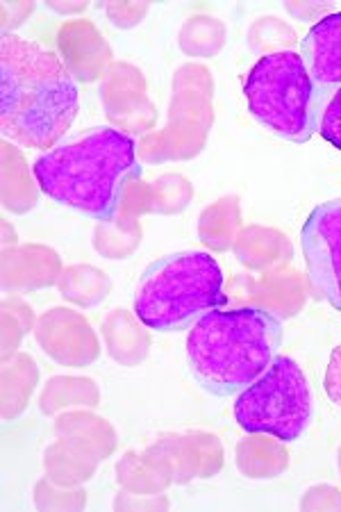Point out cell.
<instances>
[{
  "mask_svg": "<svg viewBox=\"0 0 341 512\" xmlns=\"http://www.w3.org/2000/svg\"><path fill=\"white\" fill-rule=\"evenodd\" d=\"M80 110L76 80L48 48L16 35L0 39V128L23 148H55Z\"/></svg>",
  "mask_w": 341,
  "mask_h": 512,
  "instance_id": "1",
  "label": "cell"
},
{
  "mask_svg": "<svg viewBox=\"0 0 341 512\" xmlns=\"http://www.w3.org/2000/svg\"><path fill=\"white\" fill-rule=\"evenodd\" d=\"M37 185L64 208L112 221L123 189L137 178L135 139L114 128H94L46 151L32 167Z\"/></svg>",
  "mask_w": 341,
  "mask_h": 512,
  "instance_id": "2",
  "label": "cell"
},
{
  "mask_svg": "<svg viewBox=\"0 0 341 512\" xmlns=\"http://www.w3.org/2000/svg\"><path fill=\"white\" fill-rule=\"evenodd\" d=\"M282 344V324L257 308L212 310L196 321L187 337V365L205 392L221 399L257 381Z\"/></svg>",
  "mask_w": 341,
  "mask_h": 512,
  "instance_id": "3",
  "label": "cell"
},
{
  "mask_svg": "<svg viewBox=\"0 0 341 512\" xmlns=\"http://www.w3.org/2000/svg\"><path fill=\"white\" fill-rule=\"evenodd\" d=\"M226 301L221 264L210 253L185 251L166 255L144 271L135 292V315L157 333H176Z\"/></svg>",
  "mask_w": 341,
  "mask_h": 512,
  "instance_id": "4",
  "label": "cell"
},
{
  "mask_svg": "<svg viewBox=\"0 0 341 512\" xmlns=\"http://www.w3.org/2000/svg\"><path fill=\"white\" fill-rule=\"evenodd\" d=\"M244 94L260 126L287 142L307 144L319 132L330 89L316 85L301 55L280 51L253 66Z\"/></svg>",
  "mask_w": 341,
  "mask_h": 512,
  "instance_id": "5",
  "label": "cell"
},
{
  "mask_svg": "<svg viewBox=\"0 0 341 512\" xmlns=\"http://www.w3.org/2000/svg\"><path fill=\"white\" fill-rule=\"evenodd\" d=\"M312 412L310 381L287 355H278L235 401V419L246 433L273 435L285 444L296 442L305 433Z\"/></svg>",
  "mask_w": 341,
  "mask_h": 512,
  "instance_id": "6",
  "label": "cell"
},
{
  "mask_svg": "<svg viewBox=\"0 0 341 512\" xmlns=\"http://www.w3.org/2000/svg\"><path fill=\"white\" fill-rule=\"evenodd\" d=\"M301 246L316 292L341 312V198L312 210L301 230Z\"/></svg>",
  "mask_w": 341,
  "mask_h": 512,
  "instance_id": "7",
  "label": "cell"
},
{
  "mask_svg": "<svg viewBox=\"0 0 341 512\" xmlns=\"http://www.w3.org/2000/svg\"><path fill=\"white\" fill-rule=\"evenodd\" d=\"M303 62L323 89L341 85V12L321 19L303 39Z\"/></svg>",
  "mask_w": 341,
  "mask_h": 512,
  "instance_id": "8",
  "label": "cell"
},
{
  "mask_svg": "<svg viewBox=\"0 0 341 512\" xmlns=\"http://www.w3.org/2000/svg\"><path fill=\"white\" fill-rule=\"evenodd\" d=\"M319 132L328 144H332L341 151V85L332 89L328 96L326 107H323V114H321Z\"/></svg>",
  "mask_w": 341,
  "mask_h": 512,
  "instance_id": "9",
  "label": "cell"
},
{
  "mask_svg": "<svg viewBox=\"0 0 341 512\" xmlns=\"http://www.w3.org/2000/svg\"><path fill=\"white\" fill-rule=\"evenodd\" d=\"M326 392L330 396V401L341 410V346H337L330 355L326 369Z\"/></svg>",
  "mask_w": 341,
  "mask_h": 512,
  "instance_id": "10",
  "label": "cell"
}]
</instances>
